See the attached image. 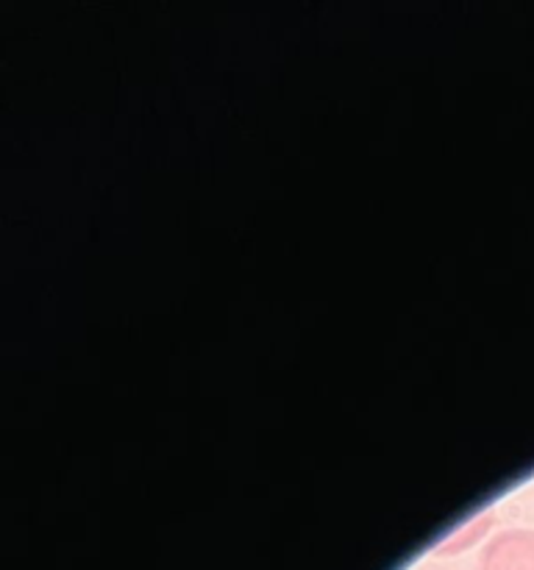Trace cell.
I'll list each match as a JSON object with an SVG mask.
<instances>
[{
    "label": "cell",
    "mask_w": 534,
    "mask_h": 570,
    "mask_svg": "<svg viewBox=\"0 0 534 570\" xmlns=\"http://www.w3.org/2000/svg\"><path fill=\"white\" fill-rule=\"evenodd\" d=\"M478 570H534V532H504L484 549Z\"/></svg>",
    "instance_id": "obj_1"
},
{
    "label": "cell",
    "mask_w": 534,
    "mask_h": 570,
    "mask_svg": "<svg viewBox=\"0 0 534 570\" xmlns=\"http://www.w3.org/2000/svg\"><path fill=\"white\" fill-rule=\"evenodd\" d=\"M490 523H493V515H478L476 521H471V523H467V527H462L459 532L451 534V540H448V543H443V549L445 551L465 549V546H471L473 540L482 538V532L490 527Z\"/></svg>",
    "instance_id": "obj_2"
}]
</instances>
